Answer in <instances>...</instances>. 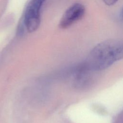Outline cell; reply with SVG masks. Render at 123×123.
Listing matches in <instances>:
<instances>
[{
  "label": "cell",
  "instance_id": "cell-1",
  "mask_svg": "<svg viewBox=\"0 0 123 123\" xmlns=\"http://www.w3.org/2000/svg\"><path fill=\"white\" fill-rule=\"evenodd\" d=\"M123 55L122 41L110 39L101 42L95 46L90 51L84 63L93 71H101L121 59Z\"/></svg>",
  "mask_w": 123,
  "mask_h": 123
},
{
  "label": "cell",
  "instance_id": "cell-2",
  "mask_svg": "<svg viewBox=\"0 0 123 123\" xmlns=\"http://www.w3.org/2000/svg\"><path fill=\"white\" fill-rule=\"evenodd\" d=\"M47 0H31L26 8L24 24L29 33L36 31L40 23V11L44 3Z\"/></svg>",
  "mask_w": 123,
  "mask_h": 123
},
{
  "label": "cell",
  "instance_id": "cell-3",
  "mask_svg": "<svg viewBox=\"0 0 123 123\" xmlns=\"http://www.w3.org/2000/svg\"><path fill=\"white\" fill-rule=\"evenodd\" d=\"M85 12L84 6L79 3H76L69 7L62 17L59 26L61 28L65 29L74 23L82 18Z\"/></svg>",
  "mask_w": 123,
  "mask_h": 123
},
{
  "label": "cell",
  "instance_id": "cell-4",
  "mask_svg": "<svg viewBox=\"0 0 123 123\" xmlns=\"http://www.w3.org/2000/svg\"><path fill=\"white\" fill-rule=\"evenodd\" d=\"M93 71L83 63L75 67L72 71V83L77 88H84L88 86L92 81Z\"/></svg>",
  "mask_w": 123,
  "mask_h": 123
},
{
  "label": "cell",
  "instance_id": "cell-5",
  "mask_svg": "<svg viewBox=\"0 0 123 123\" xmlns=\"http://www.w3.org/2000/svg\"><path fill=\"white\" fill-rule=\"evenodd\" d=\"M107 5L111 6L115 4L118 0H102Z\"/></svg>",
  "mask_w": 123,
  "mask_h": 123
}]
</instances>
